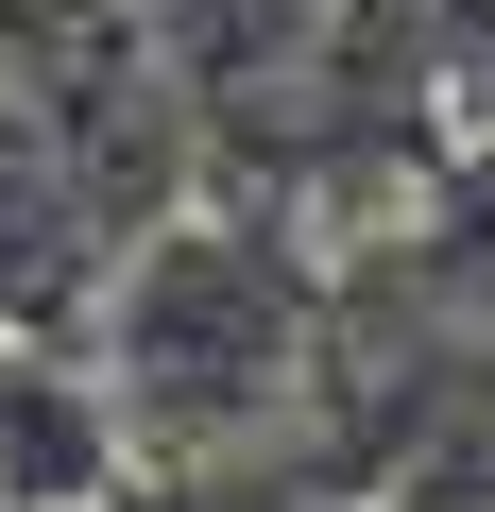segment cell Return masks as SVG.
I'll use <instances>...</instances> for the list:
<instances>
[{"mask_svg":"<svg viewBox=\"0 0 495 512\" xmlns=\"http://www.w3.org/2000/svg\"><path fill=\"white\" fill-rule=\"evenodd\" d=\"M120 512H359V478H325V461H257V444H205V461H154Z\"/></svg>","mask_w":495,"mask_h":512,"instance_id":"2","label":"cell"},{"mask_svg":"<svg viewBox=\"0 0 495 512\" xmlns=\"http://www.w3.org/2000/svg\"><path fill=\"white\" fill-rule=\"evenodd\" d=\"M427 52H444V103L495 137V0H427Z\"/></svg>","mask_w":495,"mask_h":512,"instance_id":"3","label":"cell"},{"mask_svg":"<svg viewBox=\"0 0 495 512\" xmlns=\"http://www.w3.org/2000/svg\"><path fill=\"white\" fill-rule=\"evenodd\" d=\"M103 512H120V495H103Z\"/></svg>","mask_w":495,"mask_h":512,"instance_id":"4","label":"cell"},{"mask_svg":"<svg viewBox=\"0 0 495 512\" xmlns=\"http://www.w3.org/2000/svg\"><path fill=\"white\" fill-rule=\"evenodd\" d=\"M308 376V274L239 222H171L137 274H120V342H103V393L154 461H205V444H257Z\"/></svg>","mask_w":495,"mask_h":512,"instance_id":"1","label":"cell"}]
</instances>
